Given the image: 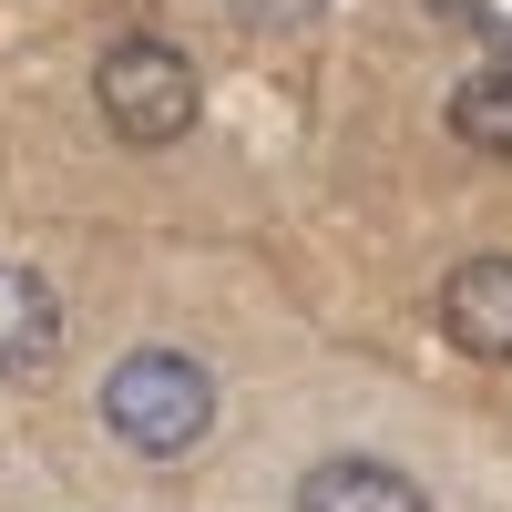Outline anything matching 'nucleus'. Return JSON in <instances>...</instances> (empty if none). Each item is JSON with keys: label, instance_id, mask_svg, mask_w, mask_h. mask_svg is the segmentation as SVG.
I'll use <instances>...</instances> for the list:
<instances>
[{"label": "nucleus", "instance_id": "obj_5", "mask_svg": "<svg viewBox=\"0 0 512 512\" xmlns=\"http://www.w3.org/2000/svg\"><path fill=\"white\" fill-rule=\"evenodd\" d=\"M52 349H62V308H52V287H41L31 267H0V379L52 369Z\"/></svg>", "mask_w": 512, "mask_h": 512}, {"label": "nucleus", "instance_id": "obj_2", "mask_svg": "<svg viewBox=\"0 0 512 512\" xmlns=\"http://www.w3.org/2000/svg\"><path fill=\"white\" fill-rule=\"evenodd\" d=\"M93 93H103V123H113L123 144H175L185 123H195V62L175 52V41L134 31V41H113V52H103Z\"/></svg>", "mask_w": 512, "mask_h": 512}, {"label": "nucleus", "instance_id": "obj_3", "mask_svg": "<svg viewBox=\"0 0 512 512\" xmlns=\"http://www.w3.org/2000/svg\"><path fill=\"white\" fill-rule=\"evenodd\" d=\"M441 328H451V349L512 369V256H461L441 287Z\"/></svg>", "mask_w": 512, "mask_h": 512}, {"label": "nucleus", "instance_id": "obj_4", "mask_svg": "<svg viewBox=\"0 0 512 512\" xmlns=\"http://www.w3.org/2000/svg\"><path fill=\"white\" fill-rule=\"evenodd\" d=\"M297 512H431V502H420V482L390 472V461H318V472L297 482Z\"/></svg>", "mask_w": 512, "mask_h": 512}, {"label": "nucleus", "instance_id": "obj_1", "mask_svg": "<svg viewBox=\"0 0 512 512\" xmlns=\"http://www.w3.org/2000/svg\"><path fill=\"white\" fill-rule=\"evenodd\" d=\"M103 420H113L123 451L185 461L205 431H216V379H205V359H185V349H134L103 379Z\"/></svg>", "mask_w": 512, "mask_h": 512}, {"label": "nucleus", "instance_id": "obj_6", "mask_svg": "<svg viewBox=\"0 0 512 512\" xmlns=\"http://www.w3.org/2000/svg\"><path fill=\"white\" fill-rule=\"evenodd\" d=\"M451 134L472 154H512V72H472L451 93Z\"/></svg>", "mask_w": 512, "mask_h": 512}]
</instances>
